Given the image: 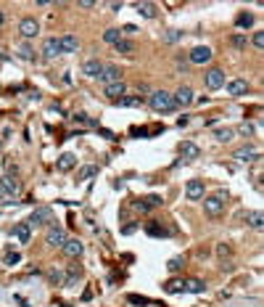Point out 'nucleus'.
<instances>
[{
    "mask_svg": "<svg viewBox=\"0 0 264 307\" xmlns=\"http://www.w3.org/2000/svg\"><path fill=\"white\" fill-rule=\"evenodd\" d=\"M148 104H150V109H154V111H158V114H169V111L177 109L172 93H166V90H154L148 96Z\"/></svg>",
    "mask_w": 264,
    "mask_h": 307,
    "instance_id": "obj_1",
    "label": "nucleus"
},
{
    "mask_svg": "<svg viewBox=\"0 0 264 307\" xmlns=\"http://www.w3.org/2000/svg\"><path fill=\"white\" fill-rule=\"evenodd\" d=\"M45 244H48L50 249H58V246H64L66 244V230L61 228V225H48V233H45Z\"/></svg>",
    "mask_w": 264,
    "mask_h": 307,
    "instance_id": "obj_2",
    "label": "nucleus"
},
{
    "mask_svg": "<svg viewBox=\"0 0 264 307\" xmlns=\"http://www.w3.org/2000/svg\"><path fill=\"white\" fill-rule=\"evenodd\" d=\"M26 222H30V225H53V209L50 207H37Z\"/></svg>",
    "mask_w": 264,
    "mask_h": 307,
    "instance_id": "obj_3",
    "label": "nucleus"
},
{
    "mask_svg": "<svg viewBox=\"0 0 264 307\" xmlns=\"http://www.w3.org/2000/svg\"><path fill=\"white\" fill-rule=\"evenodd\" d=\"M37 32H40V24H37V19L24 16L22 22H18V35H22L24 40H32V37H37Z\"/></svg>",
    "mask_w": 264,
    "mask_h": 307,
    "instance_id": "obj_4",
    "label": "nucleus"
},
{
    "mask_svg": "<svg viewBox=\"0 0 264 307\" xmlns=\"http://www.w3.org/2000/svg\"><path fill=\"white\" fill-rule=\"evenodd\" d=\"M204 85H206V90H220L222 85H224V72L222 69H209L204 74Z\"/></svg>",
    "mask_w": 264,
    "mask_h": 307,
    "instance_id": "obj_5",
    "label": "nucleus"
},
{
    "mask_svg": "<svg viewBox=\"0 0 264 307\" xmlns=\"http://www.w3.org/2000/svg\"><path fill=\"white\" fill-rule=\"evenodd\" d=\"M185 196L190 199V201H201V199L206 196V185H204V180H188V185H185Z\"/></svg>",
    "mask_w": 264,
    "mask_h": 307,
    "instance_id": "obj_6",
    "label": "nucleus"
},
{
    "mask_svg": "<svg viewBox=\"0 0 264 307\" xmlns=\"http://www.w3.org/2000/svg\"><path fill=\"white\" fill-rule=\"evenodd\" d=\"M0 191H6L8 196H18V191H22L18 175H3V178H0Z\"/></svg>",
    "mask_w": 264,
    "mask_h": 307,
    "instance_id": "obj_7",
    "label": "nucleus"
},
{
    "mask_svg": "<svg viewBox=\"0 0 264 307\" xmlns=\"http://www.w3.org/2000/svg\"><path fill=\"white\" fill-rule=\"evenodd\" d=\"M61 252L69 257V259H80L82 252H84V246H82V241L80 238H66V244L61 246Z\"/></svg>",
    "mask_w": 264,
    "mask_h": 307,
    "instance_id": "obj_8",
    "label": "nucleus"
},
{
    "mask_svg": "<svg viewBox=\"0 0 264 307\" xmlns=\"http://www.w3.org/2000/svg\"><path fill=\"white\" fill-rule=\"evenodd\" d=\"M212 56H214V53H212L209 45H196L188 59H190V64H206V61H212Z\"/></svg>",
    "mask_w": 264,
    "mask_h": 307,
    "instance_id": "obj_9",
    "label": "nucleus"
},
{
    "mask_svg": "<svg viewBox=\"0 0 264 307\" xmlns=\"http://www.w3.org/2000/svg\"><path fill=\"white\" fill-rule=\"evenodd\" d=\"M204 212H206L209 217H220L222 212H224V201L216 199V196H209V199L204 201Z\"/></svg>",
    "mask_w": 264,
    "mask_h": 307,
    "instance_id": "obj_10",
    "label": "nucleus"
},
{
    "mask_svg": "<svg viewBox=\"0 0 264 307\" xmlns=\"http://www.w3.org/2000/svg\"><path fill=\"white\" fill-rule=\"evenodd\" d=\"M98 80L103 82V85H111V82H119V80H122V69H119V67H111V64H108V67H103V69H100Z\"/></svg>",
    "mask_w": 264,
    "mask_h": 307,
    "instance_id": "obj_11",
    "label": "nucleus"
},
{
    "mask_svg": "<svg viewBox=\"0 0 264 307\" xmlns=\"http://www.w3.org/2000/svg\"><path fill=\"white\" fill-rule=\"evenodd\" d=\"M103 93L111 98V101H119L122 96H127V85H124V80H119V82H111V85L103 88Z\"/></svg>",
    "mask_w": 264,
    "mask_h": 307,
    "instance_id": "obj_12",
    "label": "nucleus"
},
{
    "mask_svg": "<svg viewBox=\"0 0 264 307\" xmlns=\"http://www.w3.org/2000/svg\"><path fill=\"white\" fill-rule=\"evenodd\" d=\"M259 151L256 148H251V146H243V148H238V151L232 154V159H238V162H259Z\"/></svg>",
    "mask_w": 264,
    "mask_h": 307,
    "instance_id": "obj_13",
    "label": "nucleus"
},
{
    "mask_svg": "<svg viewBox=\"0 0 264 307\" xmlns=\"http://www.w3.org/2000/svg\"><path fill=\"white\" fill-rule=\"evenodd\" d=\"M42 56H45V59H56V56H61L58 37H48V40L42 43Z\"/></svg>",
    "mask_w": 264,
    "mask_h": 307,
    "instance_id": "obj_14",
    "label": "nucleus"
},
{
    "mask_svg": "<svg viewBox=\"0 0 264 307\" xmlns=\"http://www.w3.org/2000/svg\"><path fill=\"white\" fill-rule=\"evenodd\" d=\"M248 93V82L246 80H240V77H235L228 82V96H246Z\"/></svg>",
    "mask_w": 264,
    "mask_h": 307,
    "instance_id": "obj_15",
    "label": "nucleus"
},
{
    "mask_svg": "<svg viewBox=\"0 0 264 307\" xmlns=\"http://www.w3.org/2000/svg\"><path fill=\"white\" fill-rule=\"evenodd\" d=\"M58 45H61V53H77V51H80V40H77L74 35L58 37Z\"/></svg>",
    "mask_w": 264,
    "mask_h": 307,
    "instance_id": "obj_16",
    "label": "nucleus"
},
{
    "mask_svg": "<svg viewBox=\"0 0 264 307\" xmlns=\"http://www.w3.org/2000/svg\"><path fill=\"white\" fill-rule=\"evenodd\" d=\"M100 69H103V64H100L98 59H90V61L82 64V74H84V77H92V80H98Z\"/></svg>",
    "mask_w": 264,
    "mask_h": 307,
    "instance_id": "obj_17",
    "label": "nucleus"
},
{
    "mask_svg": "<svg viewBox=\"0 0 264 307\" xmlns=\"http://www.w3.org/2000/svg\"><path fill=\"white\" fill-rule=\"evenodd\" d=\"M14 236L18 244H30V236H32V225L30 222H18V225L14 228Z\"/></svg>",
    "mask_w": 264,
    "mask_h": 307,
    "instance_id": "obj_18",
    "label": "nucleus"
},
{
    "mask_svg": "<svg viewBox=\"0 0 264 307\" xmlns=\"http://www.w3.org/2000/svg\"><path fill=\"white\" fill-rule=\"evenodd\" d=\"M172 98H174V104H177V106H188V104H193V90L188 88V85H182Z\"/></svg>",
    "mask_w": 264,
    "mask_h": 307,
    "instance_id": "obj_19",
    "label": "nucleus"
},
{
    "mask_svg": "<svg viewBox=\"0 0 264 307\" xmlns=\"http://www.w3.org/2000/svg\"><path fill=\"white\" fill-rule=\"evenodd\" d=\"M140 104H143V96H122L119 101H114V106L119 109H135Z\"/></svg>",
    "mask_w": 264,
    "mask_h": 307,
    "instance_id": "obj_20",
    "label": "nucleus"
},
{
    "mask_svg": "<svg viewBox=\"0 0 264 307\" xmlns=\"http://www.w3.org/2000/svg\"><path fill=\"white\" fill-rule=\"evenodd\" d=\"M74 164H77V156L74 154H61L58 156V172H69V170H74Z\"/></svg>",
    "mask_w": 264,
    "mask_h": 307,
    "instance_id": "obj_21",
    "label": "nucleus"
},
{
    "mask_svg": "<svg viewBox=\"0 0 264 307\" xmlns=\"http://www.w3.org/2000/svg\"><path fill=\"white\" fill-rule=\"evenodd\" d=\"M206 289L204 281H198V278H188V281H182V291H190V294H201Z\"/></svg>",
    "mask_w": 264,
    "mask_h": 307,
    "instance_id": "obj_22",
    "label": "nucleus"
},
{
    "mask_svg": "<svg viewBox=\"0 0 264 307\" xmlns=\"http://www.w3.org/2000/svg\"><path fill=\"white\" fill-rule=\"evenodd\" d=\"M180 151H182L185 159H198V156H201V148H198L196 143H190V141H185V143L180 146Z\"/></svg>",
    "mask_w": 264,
    "mask_h": 307,
    "instance_id": "obj_23",
    "label": "nucleus"
},
{
    "mask_svg": "<svg viewBox=\"0 0 264 307\" xmlns=\"http://www.w3.org/2000/svg\"><path fill=\"white\" fill-rule=\"evenodd\" d=\"M214 138H216L220 143H230L232 138H235V130H232V127H216V130H214Z\"/></svg>",
    "mask_w": 264,
    "mask_h": 307,
    "instance_id": "obj_24",
    "label": "nucleus"
},
{
    "mask_svg": "<svg viewBox=\"0 0 264 307\" xmlns=\"http://www.w3.org/2000/svg\"><path fill=\"white\" fill-rule=\"evenodd\" d=\"M135 8H138V14L143 16V19H154V16H156V11H158V8H156L154 3H135Z\"/></svg>",
    "mask_w": 264,
    "mask_h": 307,
    "instance_id": "obj_25",
    "label": "nucleus"
},
{
    "mask_svg": "<svg viewBox=\"0 0 264 307\" xmlns=\"http://www.w3.org/2000/svg\"><path fill=\"white\" fill-rule=\"evenodd\" d=\"M114 51L122 53V56H132V53H135V43H130V40H124V37H122V40L114 45Z\"/></svg>",
    "mask_w": 264,
    "mask_h": 307,
    "instance_id": "obj_26",
    "label": "nucleus"
},
{
    "mask_svg": "<svg viewBox=\"0 0 264 307\" xmlns=\"http://www.w3.org/2000/svg\"><path fill=\"white\" fill-rule=\"evenodd\" d=\"M146 233H148V236H166L169 230H166V228H162V225H158V220H150L148 225H146Z\"/></svg>",
    "mask_w": 264,
    "mask_h": 307,
    "instance_id": "obj_27",
    "label": "nucleus"
},
{
    "mask_svg": "<svg viewBox=\"0 0 264 307\" xmlns=\"http://www.w3.org/2000/svg\"><path fill=\"white\" fill-rule=\"evenodd\" d=\"M96 175H98V167L88 164V167H82V170L77 172V180H90V178H96Z\"/></svg>",
    "mask_w": 264,
    "mask_h": 307,
    "instance_id": "obj_28",
    "label": "nucleus"
},
{
    "mask_svg": "<svg viewBox=\"0 0 264 307\" xmlns=\"http://www.w3.org/2000/svg\"><path fill=\"white\" fill-rule=\"evenodd\" d=\"M235 24H238L240 30H248V27L254 24V14H246V11L238 14V16H235Z\"/></svg>",
    "mask_w": 264,
    "mask_h": 307,
    "instance_id": "obj_29",
    "label": "nucleus"
},
{
    "mask_svg": "<svg viewBox=\"0 0 264 307\" xmlns=\"http://www.w3.org/2000/svg\"><path fill=\"white\" fill-rule=\"evenodd\" d=\"M248 225L254 228V230H262V225H264V215L256 209V212H251L248 215Z\"/></svg>",
    "mask_w": 264,
    "mask_h": 307,
    "instance_id": "obj_30",
    "label": "nucleus"
},
{
    "mask_svg": "<svg viewBox=\"0 0 264 307\" xmlns=\"http://www.w3.org/2000/svg\"><path fill=\"white\" fill-rule=\"evenodd\" d=\"M103 40H106L108 45H116L122 40V30H106L103 32Z\"/></svg>",
    "mask_w": 264,
    "mask_h": 307,
    "instance_id": "obj_31",
    "label": "nucleus"
},
{
    "mask_svg": "<svg viewBox=\"0 0 264 307\" xmlns=\"http://www.w3.org/2000/svg\"><path fill=\"white\" fill-rule=\"evenodd\" d=\"M164 289H166L169 294H180V291H182V281H180V278H172V281L164 283Z\"/></svg>",
    "mask_w": 264,
    "mask_h": 307,
    "instance_id": "obj_32",
    "label": "nucleus"
},
{
    "mask_svg": "<svg viewBox=\"0 0 264 307\" xmlns=\"http://www.w3.org/2000/svg\"><path fill=\"white\" fill-rule=\"evenodd\" d=\"M182 265H185V262H182V257H172V259L166 262V270H169V273H180V270H182Z\"/></svg>",
    "mask_w": 264,
    "mask_h": 307,
    "instance_id": "obj_33",
    "label": "nucleus"
},
{
    "mask_svg": "<svg viewBox=\"0 0 264 307\" xmlns=\"http://www.w3.org/2000/svg\"><path fill=\"white\" fill-rule=\"evenodd\" d=\"M18 262H22V254L14 252V249H11V252H6V254H3V265H18Z\"/></svg>",
    "mask_w": 264,
    "mask_h": 307,
    "instance_id": "obj_34",
    "label": "nucleus"
},
{
    "mask_svg": "<svg viewBox=\"0 0 264 307\" xmlns=\"http://www.w3.org/2000/svg\"><path fill=\"white\" fill-rule=\"evenodd\" d=\"M18 56H22L24 61H34V51H32L26 43H24V45H18Z\"/></svg>",
    "mask_w": 264,
    "mask_h": 307,
    "instance_id": "obj_35",
    "label": "nucleus"
},
{
    "mask_svg": "<svg viewBox=\"0 0 264 307\" xmlns=\"http://www.w3.org/2000/svg\"><path fill=\"white\" fill-rule=\"evenodd\" d=\"M180 37H182V32H180V30H166V32H164V43L172 45V43L180 40Z\"/></svg>",
    "mask_w": 264,
    "mask_h": 307,
    "instance_id": "obj_36",
    "label": "nucleus"
},
{
    "mask_svg": "<svg viewBox=\"0 0 264 307\" xmlns=\"http://www.w3.org/2000/svg\"><path fill=\"white\" fill-rule=\"evenodd\" d=\"M235 133H240V135L251 138V135H254V125H251V122H240V125H238V130H235Z\"/></svg>",
    "mask_w": 264,
    "mask_h": 307,
    "instance_id": "obj_37",
    "label": "nucleus"
},
{
    "mask_svg": "<svg viewBox=\"0 0 264 307\" xmlns=\"http://www.w3.org/2000/svg\"><path fill=\"white\" fill-rule=\"evenodd\" d=\"M48 278H50L53 283H64V273L58 270V267H50V270H48Z\"/></svg>",
    "mask_w": 264,
    "mask_h": 307,
    "instance_id": "obj_38",
    "label": "nucleus"
},
{
    "mask_svg": "<svg viewBox=\"0 0 264 307\" xmlns=\"http://www.w3.org/2000/svg\"><path fill=\"white\" fill-rule=\"evenodd\" d=\"M72 119H74V122H77V125H84V127H90V125H92V119H90L88 114H74Z\"/></svg>",
    "mask_w": 264,
    "mask_h": 307,
    "instance_id": "obj_39",
    "label": "nucleus"
},
{
    "mask_svg": "<svg viewBox=\"0 0 264 307\" xmlns=\"http://www.w3.org/2000/svg\"><path fill=\"white\" fill-rule=\"evenodd\" d=\"M251 43H254V48H256V51H262L264 48V32H256L251 37Z\"/></svg>",
    "mask_w": 264,
    "mask_h": 307,
    "instance_id": "obj_40",
    "label": "nucleus"
},
{
    "mask_svg": "<svg viewBox=\"0 0 264 307\" xmlns=\"http://www.w3.org/2000/svg\"><path fill=\"white\" fill-rule=\"evenodd\" d=\"M127 302H132V304H148V299H146V296H140V294H130Z\"/></svg>",
    "mask_w": 264,
    "mask_h": 307,
    "instance_id": "obj_41",
    "label": "nucleus"
},
{
    "mask_svg": "<svg viewBox=\"0 0 264 307\" xmlns=\"http://www.w3.org/2000/svg\"><path fill=\"white\" fill-rule=\"evenodd\" d=\"M230 43L235 45V48H243V45H246V37H243V35H232Z\"/></svg>",
    "mask_w": 264,
    "mask_h": 307,
    "instance_id": "obj_42",
    "label": "nucleus"
},
{
    "mask_svg": "<svg viewBox=\"0 0 264 307\" xmlns=\"http://www.w3.org/2000/svg\"><path fill=\"white\" fill-rule=\"evenodd\" d=\"M80 8H96V0H80Z\"/></svg>",
    "mask_w": 264,
    "mask_h": 307,
    "instance_id": "obj_43",
    "label": "nucleus"
},
{
    "mask_svg": "<svg viewBox=\"0 0 264 307\" xmlns=\"http://www.w3.org/2000/svg\"><path fill=\"white\" fill-rule=\"evenodd\" d=\"M122 32H127V35H135V32H138V27H135V24H124V30H122Z\"/></svg>",
    "mask_w": 264,
    "mask_h": 307,
    "instance_id": "obj_44",
    "label": "nucleus"
},
{
    "mask_svg": "<svg viewBox=\"0 0 264 307\" xmlns=\"http://www.w3.org/2000/svg\"><path fill=\"white\" fill-rule=\"evenodd\" d=\"M177 125H180V127H188V125H190V117H180V119H177Z\"/></svg>",
    "mask_w": 264,
    "mask_h": 307,
    "instance_id": "obj_45",
    "label": "nucleus"
},
{
    "mask_svg": "<svg viewBox=\"0 0 264 307\" xmlns=\"http://www.w3.org/2000/svg\"><path fill=\"white\" fill-rule=\"evenodd\" d=\"M3 24H6V14L0 11V30H3Z\"/></svg>",
    "mask_w": 264,
    "mask_h": 307,
    "instance_id": "obj_46",
    "label": "nucleus"
}]
</instances>
